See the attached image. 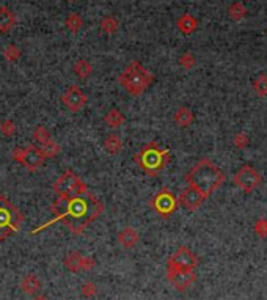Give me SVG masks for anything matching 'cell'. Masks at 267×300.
Wrapping results in <instances>:
<instances>
[{
    "label": "cell",
    "instance_id": "8",
    "mask_svg": "<svg viewBox=\"0 0 267 300\" xmlns=\"http://www.w3.org/2000/svg\"><path fill=\"white\" fill-rule=\"evenodd\" d=\"M150 206L156 211L160 219H170L175 212L179 203H178V198L175 197V193L168 189V187H162V189L154 195L150 201Z\"/></svg>",
    "mask_w": 267,
    "mask_h": 300
},
{
    "label": "cell",
    "instance_id": "13",
    "mask_svg": "<svg viewBox=\"0 0 267 300\" xmlns=\"http://www.w3.org/2000/svg\"><path fill=\"white\" fill-rule=\"evenodd\" d=\"M206 200L204 195L197 190L195 187H187L181 192V195L178 197V203L181 206H184L187 211H197V209L203 205V201Z\"/></svg>",
    "mask_w": 267,
    "mask_h": 300
},
{
    "label": "cell",
    "instance_id": "15",
    "mask_svg": "<svg viewBox=\"0 0 267 300\" xmlns=\"http://www.w3.org/2000/svg\"><path fill=\"white\" fill-rule=\"evenodd\" d=\"M19 288L25 296H35V294H38L41 289V281L35 274H27L22 277Z\"/></svg>",
    "mask_w": 267,
    "mask_h": 300
},
{
    "label": "cell",
    "instance_id": "1",
    "mask_svg": "<svg viewBox=\"0 0 267 300\" xmlns=\"http://www.w3.org/2000/svg\"><path fill=\"white\" fill-rule=\"evenodd\" d=\"M50 211L54 214V219L33 230V234L57 222H62L72 234H82L90 227V223H93L104 212V205L93 193L85 192L68 198L58 197L50 205Z\"/></svg>",
    "mask_w": 267,
    "mask_h": 300
},
{
    "label": "cell",
    "instance_id": "28",
    "mask_svg": "<svg viewBox=\"0 0 267 300\" xmlns=\"http://www.w3.org/2000/svg\"><path fill=\"white\" fill-rule=\"evenodd\" d=\"M16 123L13 121V119H3L2 123H0V132H2V136L5 137H11L16 134Z\"/></svg>",
    "mask_w": 267,
    "mask_h": 300
},
{
    "label": "cell",
    "instance_id": "14",
    "mask_svg": "<svg viewBox=\"0 0 267 300\" xmlns=\"http://www.w3.org/2000/svg\"><path fill=\"white\" fill-rule=\"evenodd\" d=\"M140 241V234L135 228L132 227H124L120 232H118V242L123 249H134Z\"/></svg>",
    "mask_w": 267,
    "mask_h": 300
},
{
    "label": "cell",
    "instance_id": "34",
    "mask_svg": "<svg viewBox=\"0 0 267 300\" xmlns=\"http://www.w3.org/2000/svg\"><path fill=\"white\" fill-rule=\"evenodd\" d=\"M256 234L261 237L267 236V220H259L256 223Z\"/></svg>",
    "mask_w": 267,
    "mask_h": 300
},
{
    "label": "cell",
    "instance_id": "26",
    "mask_svg": "<svg viewBox=\"0 0 267 300\" xmlns=\"http://www.w3.org/2000/svg\"><path fill=\"white\" fill-rule=\"evenodd\" d=\"M118 27H120V22H118V19H115L113 16H107L101 21V30L107 35L115 33Z\"/></svg>",
    "mask_w": 267,
    "mask_h": 300
},
{
    "label": "cell",
    "instance_id": "23",
    "mask_svg": "<svg viewBox=\"0 0 267 300\" xmlns=\"http://www.w3.org/2000/svg\"><path fill=\"white\" fill-rule=\"evenodd\" d=\"M65 24H66V28H68L71 33H77V32H80V28H82V25H84V19L77 13H69Z\"/></svg>",
    "mask_w": 267,
    "mask_h": 300
},
{
    "label": "cell",
    "instance_id": "21",
    "mask_svg": "<svg viewBox=\"0 0 267 300\" xmlns=\"http://www.w3.org/2000/svg\"><path fill=\"white\" fill-rule=\"evenodd\" d=\"M197 19L194 16H190V14H182V16L178 19V28L181 30L182 33L189 35L192 32H195L197 30Z\"/></svg>",
    "mask_w": 267,
    "mask_h": 300
},
{
    "label": "cell",
    "instance_id": "4",
    "mask_svg": "<svg viewBox=\"0 0 267 300\" xmlns=\"http://www.w3.org/2000/svg\"><path fill=\"white\" fill-rule=\"evenodd\" d=\"M118 82L120 85L132 96H140L143 94L150 85L154 82V77L150 71H146L138 62H131L126 69L118 76Z\"/></svg>",
    "mask_w": 267,
    "mask_h": 300
},
{
    "label": "cell",
    "instance_id": "27",
    "mask_svg": "<svg viewBox=\"0 0 267 300\" xmlns=\"http://www.w3.org/2000/svg\"><path fill=\"white\" fill-rule=\"evenodd\" d=\"M21 49L18 46H14V44H10V46H6L5 50H3V58L6 60V62L10 63H14L18 62V60L21 58Z\"/></svg>",
    "mask_w": 267,
    "mask_h": 300
},
{
    "label": "cell",
    "instance_id": "7",
    "mask_svg": "<svg viewBox=\"0 0 267 300\" xmlns=\"http://www.w3.org/2000/svg\"><path fill=\"white\" fill-rule=\"evenodd\" d=\"M11 159L16 161L19 165H22L28 171H36L41 168V165L46 161V157L43 156L40 146L36 145H28L24 148H14L11 153Z\"/></svg>",
    "mask_w": 267,
    "mask_h": 300
},
{
    "label": "cell",
    "instance_id": "12",
    "mask_svg": "<svg viewBox=\"0 0 267 300\" xmlns=\"http://www.w3.org/2000/svg\"><path fill=\"white\" fill-rule=\"evenodd\" d=\"M167 278L178 291H185L195 283L194 271H179V269H167Z\"/></svg>",
    "mask_w": 267,
    "mask_h": 300
},
{
    "label": "cell",
    "instance_id": "2",
    "mask_svg": "<svg viewBox=\"0 0 267 300\" xmlns=\"http://www.w3.org/2000/svg\"><path fill=\"white\" fill-rule=\"evenodd\" d=\"M185 183L195 187L207 198L225 183V173L209 159H201L185 175Z\"/></svg>",
    "mask_w": 267,
    "mask_h": 300
},
{
    "label": "cell",
    "instance_id": "10",
    "mask_svg": "<svg viewBox=\"0 0 267 300\" xmlns=\"http://www.w3.org/2000/svg\"><path fill=\"white\" fill-rule=\"evenodd\" d=\"M234 184L239 187L241 190L250 193L261 184V173H258V171L253 167H250V165H244V167L234 175Z\"/></svg>",
    "mask_w": 267,
    "mask_h": 300
},
{
    "label": "cell",
    "instance_id": "25",
    "mask_svg": "<svg viewBox=\"0 0 267 300\" xmlns=\"http://www.w3.org/2000/svg\"><path fill=\"white\" fill-rule=\"evenodd\" d=\"M40 149H41V153H43L44 157H46V159H50V157H55V156L60 154V151H62L60 145L55 143L54 140H49L47 143H44L43 146H40Z\"/></svg>",
    "mask_w": 267,
    "mask_h": 300
},
{
    "label": "cell",
    "instance_id": "29",
    "mask_svg": "<svg viewBox=\"0 0 267 300\" xmlns=\"http://www.w3.org/2000/svg\"><path fill=\"white\" fill-rule=\"evenodd\" d=\"M255 92L258 96H267V76L266 74H261L255 82H253Z\"/></svg>",
    "mask_w": 267,
    "mask_h": 300
},
{
    "label": "cell",
    "instance_id": "30",
    "mask_svg": "<svg viewBox=\"0 0 267 300\" xmlns=\"http://www.w3.org/2000/svg\"><path fill=\"white\" fill-rule=\"evenodd\" d=\"M80 292L85 299H93L96 294H98V288L93 281H85L82 286H80Z\"/></svg>",
    "mask_w": 267,
    "mask_h": 300
},
{
    "label": "cell",
    "instance_id": "3",
    "mask_svg": "<svg viewBox=\"0 0 267 300\" xmlns=\"http://www.w3.org/2000/svg\"><path fill=\"white\" fill-rule=\"evenodd\" d=\"M134 162H135L148 176L154 178L167 167V163L170 162V153H168V149H162L156 141H150V143H146L135 156H134Z\"/></svg>",
    "mask_w": 267,
    "mask_h": 300
},
{
    "label": "cell",
    "instance_id": "6",
    "mask_svg": "<svg viewBox=\"0 0 267 300\" xmlns=\"http://www.w3.org/2000/svg\"><path fill=\"white\" fill-rule=\"evenodd\" d=\"M54 190L58 197H63V198L88 192L85 183L74 173L72 170H66L65 173L57 179L54 183Z\"/></svg>",
    "mask_w": 267,
    "mask_h": 300
},
{
    "label": "cell",
    "instance_id": "17",
    "mask_svg": "<svg viewBox=\"0 0 267 300\" xmlns=\"http://www.w3.org/2000/svg\"><path fill=\"white\" fill-rule=\"evenodd\" d=\"M104 145V149L109 153V154H120L121 149H123V140L120 136H116V134H110V136H107L106 138H104L102 141Z\"/></svg>",
    "mask_w": 267,
    "mask_h": 300
},
{
    "label": "cell",
    "instance_id": "5",
    "mask_svg": "<svg viewBox=\"0 0 267 300\" xmlns=\"http://www.w3.org/2000/svg\"><path fill=\"white\" fill-rule=\"evenodd\" d=\"M24 215L11 201L0 195V241H6L21 230Z\"/></svg>",
    "mask_w": 267,
    "mask_h": 300
},
{
    "label": "cell",
    "instance_id": "35",
    "mask_svg": "<svg viewBox=\"0 0 267 300\" xmlns=\"http://www.w3.org/2000/svg\"><path fill=\"white\" fill-rule=\"evenodd\" d=\"M33 300H47V299H46V297H43V296H36Z\"/></svg>",
    "mask_w": 267,
    "mask_h": 300
},
{
    "label": "cell",
    "instance_id": "31",
    "mask_svg": "<svg viewBox=\"0 0 267 300\" xmlns=\"http://www.w3.org/2000/svg\"><path fill=\"white\" fill-rule=\"evenodd\" d=\"M96 266V261L90 256H85V254H82V261H80V272H88L91 271V269Z\"/></svg>",
    "mask_w": 267,
    "mask_h": 300
},
{
    "label": "cell",
    "instance_id": "9",
    "mask_svg": "<svg viewBox=\"0 0 267 300\" xmlns=\"http://www.w3.org/2000/svg\"><path fill=\"white\" fill-rule=\"evenodd\" d=\"M198 258L189 247H179L167 261V269H179V271H195Z\"/></svg>",
    "mask_w": 267,
    "mask_h": 300
},
{
    "label": "cell",
    "instance_id": "24",
    "mask_svg": "<svg viewBox=\"0 0 267 300\" xmlns=\"http://www.w3.org/2000/svg\"><path fill=\"white\" fill-rule=\"evenodd\" d=\"M32 138H33V141L36 143V146H43L44 143H47L49 140H52L50 132H49L44 126H38V127H36V129L33 131V134H32Z\"/></svg>",
    "mask_w": 267,
    "mask_h": 300
},
{
    "label": "cell",
    "instance_id": "22",
    "mask_svg": "<svg viewBox=\"0 0 267 300\" xmlns=\"http://www.w3.org/2000/svg\"><path fill=\"white\" fill-rule=\"evenodd\" d=\"M74 72H76V76L79 79H87L90 74L93 72V66L90 62H87V60H77L76 63H74Z\"/></svg>",
    "mask_w": 267,
    "mask_h": 300
},
{
    "label": "cell",
    "instance_id": "32",
    "mask_svg": "<svg viewBox=\"0 0 267 300\" xmlns=\"http://www.w3.org/2000/svg\"><path fill=\"white\" fill-rule=\"evenodd\" d=\"M179 63H181V66H182L184 69H190V68H194L195 58H194V55H190L189 52H187V54H184V55L179 58Z\"/></svg>",
    "mask_w": 267,
    "mask_h": 300
},
{
    "label": "cell",
    "instance_id": "16",
    "mask_svg": "<svg viewBox=\"0 0 267 300\" xmlns=\"http://www.w3.org/2000/svg\"><path fill=\"white\" fill-rule=\"evenodd\" d=\"M16 22L18 19L8 6H0V32L8 33L10 30L16 25Z\"/></svg>",
    "mask_w": 267,
    "mask_h": 300
},
{
    "label": "cell",
    "instance_id": "20",
    "mask_svg": "<svg viewBox=\"0 0 267 300\" xmlns=\"http://www.w3.org/2000/svg\"><path fill=\"white\" fill-rule=\"evenodd\" d=\"M80 261H82V253L71 252V253L66 254L63 264H65V267L68 269L69 272L77 274V272H80Z\"/></svg>",
    "mask_w": 267,
    "mask_h": 300
},
{
    "label": "cell",
    "instance_id": "11",
    "mask_svg": "<svg viewBox=\"0 0 267 300\" xmlns=\"http://www.w3.org/2000/svg\"><path fill=\"white\" fill-rule=\"evenodd\" d=\"M62 102H63V106L68 109L69 112H74V114H76V112H80L87 106L88 97H87V94L77 85H71L62 94Z\"/></svg>",
    "mask_w": 267,
    "mask_h": 300
},
{
    "label": "cell",
    "instance_id": "18",
    "mask_svg": "<svg viewBox=\"0 0 267 300\" xmlns=\"http://www.w3.org/2000/svg\"><path fill=\"white\" fill-rule=\"evenodd\" d=\"M126 121L124 115L121 114L118 109H110L106 116H104V123H106L110 129H118V127H121Z\"/></svg>",
    "mask_w": 267,
    "mask_h": 300
},
{
    "label": "cell",
    "instance_id": "33",
    "mask_svg": "<svg viewBox=\"0 0 267 300\" xmlns=\"http://www.w3.org/2000/svg\"><path fill=\"white\" fill-rule=\"evenodd\" d=\"M234 145L237 148H244L245 145H248V137L245 136V134H237V136L234 137Z\"/></svg>",
    "mask_w": 267,
    "mask_h": 300
},
{
    "label": "cell",
    "instance_id": "19",
    "mask_svg": "<svg viewBox=\"0 0 267 300\" xmlns=\"http://www.w3.org/2000/svg\"><path fill=\"white\" fill-rule=\"evenodd\" d=\"M173 119L179 127H187V126H190L192 121H194V112H192L189 107H179L176 110Z\"/></svg>",
    "mask_w": 267,
    "mask_h": 300
},
{
    "label": "cell",
    "instance_id": "36",
    "mask_svg": "<svg viewBox=\"0 0 267 300\" xmlns=\"http://www.w3.org/2000/svg\"><path fill=\"white\" fill-rule=\"evenodd\" d=\"M68 2H71V3H72V2H76V0H68Z\"/></svg>",
    "mask_w": 267,
    "mask_h": 300
}]
</instances>
